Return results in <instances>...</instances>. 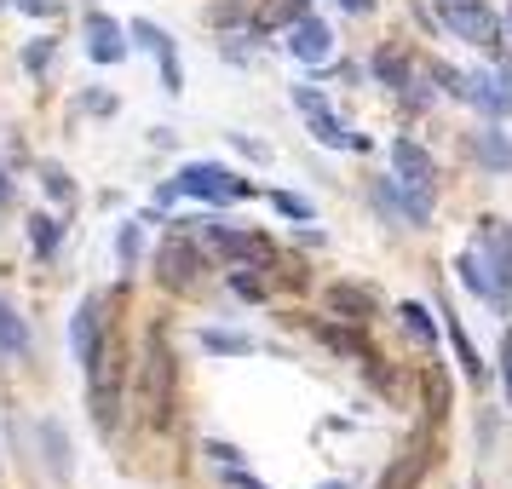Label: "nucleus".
Wrapping results in <instances>:
<instances>
[{
	"label": "nucleus",
	"mask_w": 512,
	"mask_h": 489,
	"mask_svg": "<svg viewBox=\"0 0 512 489\" xmlns=\"http://www.w3.org/2000/svg\"><path fill=\"white\" fill-rule=\"evenodd\" d=\"M87 58H93V64H121V58H127V41H121L116 18H104V12L87 18Z\"/></svg>",
	"instance_id": "obj_11"
},
{
	"label": "nucleus",
	"mask_w": 512,
	"mask_h": 489,
	"mask_svg": "<svg viewBox=\"0 0 512 489\" xmlns=\"http://www.w3.org/2000/svg\"><path fill=\"white\" fill-rule=\"evenodd\" d=\"M340 6H346V12H369L374 0H340Z\"/></svg>",
	"instance_id": "obj_30"
},
{
	"label": "nucleus",
	"mask_w": 512,
	"mask_h": 489,
	"mask_svg": "<svg viewBox=\"0 0 512 489\" xmlns=\"http://www.w3.org/2000/svg\"><path fill=\"white\" fill-rule=\"evenodd\" d=\"M41 443L52 449V472H58V478H70V443H64V426H58V420L41 426Z\"/></svg>",
	"instance_id": "obj_18"
},
{
	"label": "nucleus",
	"mask_w": 512,
	"mask_h": 489,
	"mask_svg": "<svg viewBox=\"0 0 512 489\" xmlns=\"http://www.w3.org/2000/svg\"><path fill=\"white\" fill-rule=\"evenodd\" d=\"M443 24L455 29L461 41H472V47H495L501 41V18L489 12L484 0H438Z\"/></svg>",
	"instance_id": "obj_2"
},
{
	"label": "nucleus",
	"mask_w": 512,
	"mask_h": 489,
	"mask_svg": "<svg viewBox=\"0 0 512 489\" xmlns=\"http://www.w3.org/2000/svg\"><path fill=\"white\" fill-rule=\"evenodd\" d=\"M294 104H300V116L311 121V139L328 144V150H363V144H369V139H357V133H346V127H340V116L323 104V93H317V87H294Z\"/></svg>",
	"instance_id": "obj_3"
},
{
	"label": "nucleus",
	"mask_w": 512,
	"mask_h": 489,
	"mask_svg": "<svg viewBox=\"0 0 512 489\" xmlns=\"http://www.w3.org/2000/svg\"><path fill=\"white\" fill-rule=\"evenodd\" d=\"M150 380H156V415H167V386H173V363H167V346H162V340L150 346Z\"/></svg>",
	"instance_id": "obj_17"
},
{
	"label": "nucleus",
	"mask_w": 512,
	"mask_h": 489,
	"mask_svg": "<svg viewBox=\"0 0 512 489\" xmlns=\"http://www.w3.org/2000/svg\"><path fill=\"white\" fill-rule=\"evenodd\" d=\"M507 35H512V12H507Z\"/></svg>",
	"instance_id": "obj_31"
},
{
	"label": "nucleus",
	"mask_w": 512,
	"mask_h": 489,
	"mask_svg": "<svg viewBox=\"0 0 512 489\" xmlns=\"http://www.w3.org/2000/svg\"><path fill=\"white\" fill-rule=\"evenodd\" d=\"M374 75H380L386 87H409V70H403V58H397V52H380V58H374Z\"/></svg>",
	"instance_id": "obj_21"
},
{
	"label": "nucleus",
	"mask_w": 512,
	"mask_h": 489,
	"mask_svg": "<svg viewBox=\"0 0 512 489\" xmlns=\"http://www.w3.org/2000/svg\"><path fill=\"white\" fill-rule=\"evenodd\" d=\"M461 282L478 294V300H489V305H507V294H501V282H495V271L484 265V254L478 248H466L461 254Z\"/></svg>",
	"instance_id": "obj_12"
},
{
	"label": "nucleus",
	"mask_w": 512,
	"mask_h": 489,
	"mask_svg": "<svg viewBox=\"0 0 512 489\" xmlns=\"http://www.w3.org/2000/svg\"><path fill=\"white\" fill-rule=\"evenodd\" d=\"M167 196H208V202H236V196H248V185L236 179V173H225V167L213 162H190L173 185H167Z\"/></svg>",
	"instance_id": "obj_1"
},
{
	"label": "nucleus",
	"mask_w": 512,
	"mask_h": 489,
	"mask_svg": "<svg viewBox=\"0 0 512 489\" xmlns=\"http://www.w3.org/2000/svg\"><path fill=\"white\" fill-rule=\"evenodd\" d=\"M501 380H507V409H512V334L501 340Z\"/></svg>",
	"instance_id": "obj_26"
},
{
	"label": "nucleus",
	"mask_w": 512,
	"mask_h": 489,
	"mask_svg": "<svg viewBox=\"0 0 512 489\" xmlns=\"http://www.w3.org/2000/svg\"><path fill=\"white\" fill-rule=\"evenodd\" d=\"M472 248L484 254V265L495 271L501 294H507V288H512V225H501V219H484V225H478V236H472Z\"/></svg>",
	"instance_id": "obj_5"
},
{
	"label": "nucleus",
	"mask_w": 512,
	"mask_h": 489,
	"mask_svg": "<svg viewBox=\"0 0 512 489\" xmlns=\"http://www.w3.org/2000/svg\"><path fill=\"white\" fill-rule=\"evenodd\" d=\"M47 185H52V196H58V202H70V179H64L58 167H47Z\"/></svg>",
	"instance_id": "obj_27"
},
{
	"label": "nucleus",
	"mask_w": 512,
	"mask_h": 489,
	"mask_svg": "<svg viewBox=\"0 0 512 489\" xmlns=\"http://www.w3.org/2000/svg\"><path fill=\"white\" fill-rule=\"evenodd\" d=\"M162 282H167V288H190V282H196V248L167 242V248H162Z\"/></svg>",
	"instance_id": "obj_14"
},
{
	"label": "nucleus",
	"mask_w": 512,
	"mask_h": 489,
	"mask_svg": "<svg viewBox=\"0 0 512 489\" xmlns=\"http://www.w3.org/2000/svg\"><path fill=\"white\" fill-rule=\"evenodd\" d=\"M58 236H64V225H58L52 213H35V219H29V242H35L41 254H52V248H58Z\"/></svg>",
	"instance_id": "obj_19"
},
{
	"label": "nucleus",
	"mask_w": 512,
	"mask_h": 489,
	"mask_svg": "<svg viewBox=\"0 0 512 489\" xmlns=\"http://www.w3.org/2000/svg\"><path fill=\"white\" fill-rule=\"evenodd\" d=\"M0 351H6V357H24V351H29V328H24V317H18L6 300H0Z\"/></svg>",
	"instance_id": "obj_16"
},
{
	"label": "nucleus",
	"mask_w": 512,
	"mask_h": 489,
	"mask_svg": "<svg viewBox=\"0 0 512 489\" xmlns=\"http://www.w3.org/2000/svg\"><path fill=\"white\" fill-rule=\"evenodd\" d=\"M93 415L98 426H116V403H121V351L104 340V346L93 351Z\"/></svg>",
	"instance_id": "obj_4"
},
{
	"label": "nucleus",
	"mask_w": 512,
	"mask_h": 489,
	"mask_svg": "<svg viewBox=\"0 0 512 489\" xmlns=\"http://www.w3.org/2000/svg\"><path fill=\"white\" fill-rule=\"evenodd\" d=\"M70 346H75V363H93V351L104 346V300H98V294H87V300L75 305Z\"/></svg>",
	"instance_id": "obj_6"
},
{
	"label": "nucleus",
	"mask_w": 512,
	"mask_h": 489,
	"mask_svg": "<svg viewBox=\"0 0 512 489\" xmlns=\"http://www.w3.org/2000/svg\"><path fill=\"white\" fill-rule=\"evenodd\" d=\"M323 489H346V484H323Z\"/></svg>",
	"instance_id": "obj_32"
},
{
	"label": "nucleus",
	"mask_w": 512,
	"mask_h": 489,
	"mask_svg": "<svg viewBox=\"0 0 512 489\" xmlns=\"http://www.w3.org/2000/svg\"><path fill=\"white\" fill-rule=\"evenodd\" d=\"M466 98L489 116H512V64L501 75H466Z\"/></svg>",
	"instance_id": "obj_7"
},
{
	"label": "nucleus",
	"mask_w": 512,
	"mask_h": 489,
	"mask_svg": "<svg viewBox=\"0 0 512 489\" xmlns=\"http://www.w3.org/2000/svg\"><path fill=\"white\" fill-rule=\"evenodd\" d=\"M426 461H432L426 449H409V455H403V461H397L392 472L380 478V489H415L420 478H426Z\"/></svg>",
	"instance_id": "obj_15"
},
{
	"label": "nucleus",
	"mask_w": 512,
	"mask_h": 489,
	"mask_svg": "<svg viewBox=\"0 0 512 489\" xmlns=\"http://www.w3.org/2000/svg\"><path fill=\"white\" fill-rule=\"evenodd\" d=\"M277 213H288V219H311V202H300V196H277Z\"/></svg>",
	"instance_id": "obj_24"
},
{
	"label": "nucleus",
	"mask_w": 512,
	"mask_h": 489,
	"mask_svg": "<svg viewBox=\"0 0 512 489\" xmlns=\"http://www.w3.org/2000/svg\"><path fill=\"white\" fill-rule=\"evenodd\" d=\"M392 167H397V185H409V190H432V179H438L432 156H426L415 139H397L392 144Z\"/></svg>",
	"instance_id": "obj_8"
},
{
	"label": "nucleus",
	"mask_w": 512,
	"mask_h": 489,
	"mask_svg": "<svg viewBox=\"0 0 512 489\" xmlns=\"http://www.w3.org/2000/svg\"><path fill=\"white\" fill-rule=\"evenodd\" d=\"M133 41H139L144 52H156V64H162V87L167 93H185V75H179V58H173V41H167V29L156 24H133Z\"/></svg>",
	"instance_id": "obj_9"
},
{
	"label": "nucleus",
	"mask_w": 512,
	"mask_h": 489,
	"mask_svg": "<svg viewBox=\"0 0 512 489\" xmlns=\"http://www.w3.org/2000/svg\"><path fill=\"white\" fill-rule=\"evenodd\" d=\"M231 484H236V489H265V484H254L248 472H231Z\"/></svg>",
	"instance_id": "obj_28"
},
{
	"label": "nucleus",
	"mask_w": 512,
	"mask_h": 489,
	"mask_svg": "<svg viewBox=\"0 0 512 489\" xmlns=\"http://www.w3.org/2000/svg\"><path fill=\"white\" fill-rule=\"evenodd\" d=\"M24 12H35V18H41V12H52V0H24Z\"/></svg>",
	"instance_id": "obj_29"
},
{
	"label": "nucleus",
	"mask_w": 512,
	"mask_h": 489,
	"mask_svg": "<svg viewBox=\"0 0 512 489\" xmlns=\"http://www.w3.org/2000/svg\"><path fill=\"white\" fill-rule=\"evenodd\" d=\"M288 52H294L300 64H323L328 52H334V35H328L323 18H300V24L288 29Z\"/></svg>",
	"instance_id": "obj_10"
},
{
	"label": "nucleus",
	"mask_w": 512,
	"mask_h": 489,
	"mask_svg": "<svg viewBox=\"0 0 512 489\" xmlns=\"http://www.w3.org/2000/svg\"><path fill=\"white\" fill-rule=\"evenodd\" d=\"M202 346L208 351H248V340L242 334H202Z\"/></svg>",
	"instance_id": "obj_22"
},
{
	"label": "nucleus",
	"mask_w": 512,
	"mask_h": 489,
	"mask_svg": "<svg viewBox=\"0 0 512 489\" xmlns=\"http://www.w3.org/2000/svg\"><path fill=\"white\" fill-rule=\"evenodd\" d=\"M24 64H29V70H41V64H52V41H35V47L24 52Z\"/></svg>",
	"instance_id": "obj_25"
},
{
	"label": "nucleus",
	"mask_w": 512,
	"mask_h": 489,
	"mask_svg": "<svg viewBox=\"0 0 512 489\" xmlns=\"http://www.w3.org/2000/svg\"><path fill=\"white\" fill-rule=\"evenodd\" d=\"M139 248H144V231H139V225H127V231H121V259L133 265V259H139Z\"/></svg>",
	"instance_id": "obj_23"
},
{
	"label": "nucleus",
	"mask_w": 512,
	"mask_h": 489,
	"mask_svg": "<svg viewBox=\"0 0 512 489\" xmlns=\"http://www.w3.org/2000/svg\"><path fill=\"white\" fill-rule=\"evenodd\" d=\"M472 150H478V162H484L489 173H512V139L501 133V127H478Z\"/></svg>",
	"instance_id": "obj_13"
},
{
	"label": "nucleus",
	"mask_w": 512,
	"mask_h": 489,
	"mask_svg": "<svg viewBox=\"0 0 512 489\" xmlns=\"http://www.w3.org/2000/svg\"><path fill=\"white\" fill-rule=\"evenodd\" d=\"M403 328H409V334H415V340H426V346H432V340H438V323H432V317H426V305H403Z\"/></svg>",
	"instance_id": "obj_20"
}]
</instances>
